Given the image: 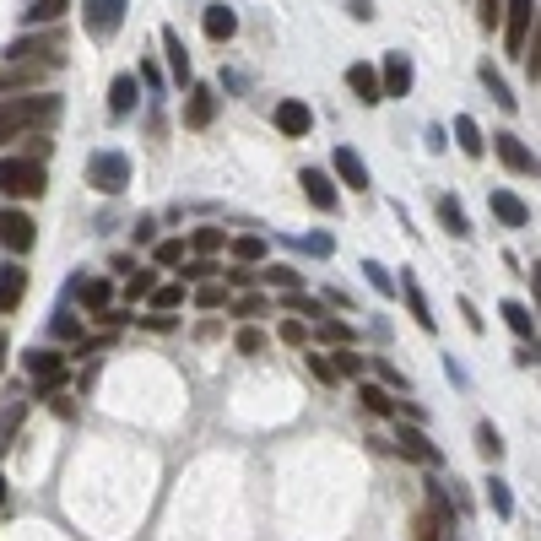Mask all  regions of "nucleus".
<instances>
[{
    "label": "nucleus",
    "mask_w": 541,
    "mask_h": 541,
    "mask_svg": "<svg viewBox=\"0 0 541 541\" xmlns=\"http://www.w3.org/2000/svg\"><path fill=\"white\" fill-rule=\"evenodd\" d=\"M412 82H417V71H412V60L395 49V55H385V65H379V92L385 98H406L412 92Z\"/></svg>",
    "instance_id": "11"
},
{
    "label": "nucleus",
    "mask_w": 541,
    "mask_h": 541,
    "mask_svg": "<svg viewBox=\"0 0 541 541\" xmlns=\"http://www.w3.org/2000/svg\"><path fill=\"white\" fill-rule=\"evenodd\" d=\"M487 206H493V217L504 222V228H531V206H525L520 195H509V190H493V195H487Z\"/></svg>",
    "instance_id": "18"
},
{
    "label": "nucleus",
    "mask_w": 541,
    "mask_h": 541,
    "mask_svg": "<svg viewBox=\"0 0 541 541\" xmlns=\"http://www.w3.org/2000/svg\"><path fill=\"white\" fill-rule=\"evenodd\" d=\"M147 298H152V309H157V314H174V309H179V303H184V282H168V287H152V293H147Z\"/></svg>",
    "instance_id": "42"
},
{
    "label": "nucleus",
    "mask_w": 541,
    "mask_h": 541,
    "mask_svg": "<svg viewBox=\"0 0 541 541\" xmlns=\"http://www.w3.org/2000/svg\"><path fill=\"white\" fill-rule=\"evenodd\" d=\"M130 239H136V249H147V244H157V222H152V217H141L136 228H130Z\"/></svg>",
    "instance_id": "54"
},
{
    "label": "nucleus",
    "mask_w": 541,
    "mask_h": 541,
    "mask_svg": "<svg viewBox=\"0 0 541 541\" xmlns=\"http://www.w3.org/2000/svg\"><path fill=\"white\" fill-rule=\"evenodd\" d=\"M363 276H368V287H374L379 298H395V276L379 266V260H363Z\"/></svg>",
    "instance_id": "43"
},
{
    "label": "nucleus",
    "mask_w": 541,
    "mask_h": 541,
    "mask_svg": "<svg viewBox=\"0 0 541 541\" xmlns=\"http://www.w3.org/2000/svg\"><path fill=\"white\" fill-rule=\"evenodd\" d=\"M136 103H141V82H136V76H130V71H120V76H114V82H109V109H114V114H120V120H125V114L136 109Z\"/></svg>",
    "instance_id": "24"
},
{
    "label": "nucleus",
    "mask_w": 541,
    "mask_h": 541,
    "mask_svg": "<svg viewBox=\"0 0 541 541\" xmlns=\"http://www.w3.org/2000/svg\"><path fill=\"white\" fill-rule=\"evenodd\" d=\"M98 320L109 325V331H120V325H125V309H98Z\"/></svg>",
    "instance_id": "60"
},
{
    "label": "nucleus",
    "mask_w": 541,
    "mask_h": 541,
    "mask_svg": "<svg viewBox=\"0 0 541 541\" xmlns=\"http://www.w3.org/2000/svg\"><path fill=\"white\" fill-rule=\"evenodd\" d=\"M303 249H309V255H331V233H309V239H303Z\"/></svg>",
    "instance_id": "55"
},
{
    "label": "nucleus",
    "mask_w": 541,
    "mask_h": 541,
    "mask_svg": "<svg viewBox=\"0 0 541 541\" xmlns=\"http://www.w3.org/2000/svg\"><path fill=\"white\" fill-rule=\"evenodd\" d=\"M298 184H303V195H309V206H314V211H336V206H341V195H336V179L325 174V168H303V174H298Z\"/></svg>",
    "instance_id": "14"
},
{
    "label": "nucleus",
    "mask_w": 541,
    "mask_h": 541,
    "mask_svg": "<svg viewBox=\"0 0 541 541\" xmlns=\"http://www.w3.org/2000/svg\"><path fill=\"white\" fill-rule=\"evenodd\" d=\"M498 11H504V0H477V22H482L487 33L498 28Z\"/></svg>",
    "instance_id": "53"
},
{
    "label": "nucleus",
    "mask_w": 541,
    "mask_h": 541,
    "mask_svg": "<svg viewBox=\"0 0 541 541\" xmlns=\"http://www.w3.org/2000/svg\"><path fill=\"white\" fill-rule=\"evenodd\" d=\"M217 120V87L211 82H190V103H184V125L190 130H206Z\"/></svg>",
    "instance_id": "13"
},
{
    "label": "nucleus",
    "mask_w": 541,
    "mask_h": 541,
    "mask_svg": "<svg viewBox=\"0 0 541 541\" xmlns=\"http://www.w3.org/2000/svg\"><path fill=\"white\" fill-rule=\"evenodd\" d=\"M49 336H55V341H87L82 336V320H76L71 309H60L55 320H49Z\"/></svg>",
    "instance_id": "41"
},
{
    "label": "nucleus",
    "mask_w": 541,
    "mask_h": 541,
    "mask_svg": "<svg viewBox=\"0 0 541 541\" xmlns=\"http://www.w3.org/2000/svg\"><path fill=\"white\" fill-rule=\"evenodd\" d=\"M22 422H28V401H6V406H0V455L11 450V439L22 433Z\"/></svg>",
    "instance_id": "26"
},
{
    "label": "nucleus",
    "mask_w": 541,
    "mask_h": 541,
    "mask_svg": "<svg viewBox=\"0 0 541 541\" xmlns=\"http://www.w3.org/2000/svg\"><path fill=\"white\" fill-rule=\"evenodd\" d=\"M336 368V379H363V358H358V347H336V352H325Z\"/></svg>",
    "instance_id": "38"
},
{
    "label": "nucleus",
    "mask_w": 541,
    "mask_h": 541,
    "mask_svg": "<svg viewBox=\"0 0 541 541\" xmlns=\"http://www.w3.org/2000/svg\"><path fill=\"white\" fill-rule=\"evenodd\" d=\"M395 298H406V309H412V320L422 325V331H433V325H439V314L428 309V298H422V287H417L412 271H401V282H395Z\"/></svg>",
    "instance_id": "15"
},
{
    "label": "nucleus",
    "mask_w": 541,
    "mask_h": 541,
    "mask_svg": "<svg viewBox=\"0 0 541 541\" xmlns=\"http://www.w3.org/2000/svg\"><path fill=\"white\" fill-rule=\"evenodd\" d=\"M44 184H49V174L38 157H0V195L6 201H38Z\"/></svg>",
    "instance_id": "3"
},
{
    "label": "nucleus",
    "mask_w": 541,
    "mask_h": 541,
    "mask_svg": "<svg viewBox=\"0 0 541 541\" xmlns=\"http://www.w3.org/2000/svg\"><path fill=\"white\" fill-rule=\"evenodd\" d=\"M282 309H287V314H298L303 325L325 320V303H320V298H309V293H282Z\"/></svg>",
    "instance_id": "31"
},
{
    "label": "nucleus",
    "mask_w": 541,
    "mask_h": 541,
    "mask_svg": "<svg viewBox=\"0 0 541 541\" xmlns=\"http://www.w3.org/2000/svg\"><path fill=\"white\" fill-rule=\"evenodd\" d=\"M22 298H28V271H22L17 260H6V266H0V314H11Z\"/></svg>",
    "instance_id": "19"
},
{
    "label": "nucleus",
    "mask_w": 541,
    "mask_h": 541,
    "mask_svg": "<svg viewBox=\"0 0 541 541\" xmlns=\"http://www.w3.org/2000/svg\"><path fill=\"white\" fill-rule=\"evenodd\" d=\"M152 287H157V276H152V271H136V276L125 282V298H147Z\"/></svg>",
    "instance_id": "51"
},
{
    "label": "nucleus",
    "mask_w": 541,
    "mask_h": 541,
    "mask_svg": "<svg viewBox=\"0 0 541 541\" xmlns=\"http://www.w3.org/2000/svg\"><path fill=\"white\" fill-rule=\"evenodd\" d=\"M303 363H309V374L320 379V385H341V379H336V368H331V358H325V352H309Z\"/></svg>",
    "instance_id": "49"
},
{
    "label": "nucleus",
    "mask_w": 541,
    "mask_h": 541,
    "mask_svg": "<svg viewBox=\"0 0 541 541\" xmlns=\"http://www.w3.org/2000/svg\"><path fill=\"white\" fill-rule=\"evenodd\" d=\"M44 82V65H0V92H22Z\"/></svg>",
    "instance_id": "28"
},
{
    "label": "nucleus",
    "mask_w": 541,
    "mask_h": 541,
    "mask_svg": "<svg viewBox=\"0 0 541 541\" xmlns=\"http://www.w3.org/2000/svg\"><path fill=\"white\" fill-rule=\"evenodd\" d=\"M477 450H482V460H504V433L493 428V422H477Z\"/></svg>",
    "instance_id": "39"
},
{
    "label": "nucleus",
    "mask_w": 541,
    "mask_h": 541,
    "mask_svg": "<svg viewBox=\"0 0 541 541\" xmlns=\"http://www.w3.org/2000/svg\"><path fill=\"white\" fill-rule=\"evenodd\" d=\"M228 303H233V314H239V320H249V325H255L260 314H271V298L255 293V287H249V293H239V298H228Z\"/></svg>",
    "instance_id": "33"
},
{
    "label": "nucleus",
    "mask_w": 541,
    "mask_h": 541,
    "mask_svg": "<svg viewBox=\"0 0 541 541\" xmlns=\"http://www.w3.org/2000/svg\"><path fill=\"white\" fill-rule=\"evenodd\" d=\"M22 368L33 374V395H38V401H44V395H55V385L65 379V358H60V352H49V347L22 352Z\"/></svg>",
    "instance_id": "8"
},
{
    "label": "nucleus",
    "mask_w": 541,
    "mask_h": 541,
    "mask_svg": "<svg viewBox=\"0 0 541 541\" xmlns=\"http://www.w3.org/2000/svg\"><path fill=\"white\" fill-rule=\"evenodd\" d=\"M498 314H504V320H509V331L520 336V341H536V314L525 309L520 298H509V303H504V309H498Z\"/></svg>",
    "instance_id": "30"
},
{
    "label": "nucleus",
    "mask_w": 541,
    "mask_h": 541,
    "mask_svg": "<svg viewBox=\"0 0 541 541\" xmlns=\"http://www.w3.org/2000/svg\"><path fill=\"white\" fill-rule=\"evenodd\" d=\"M439 531H444V520H439L433 509H428V514H417V520H412V541H444Z\"/></svg>",
    "instance_id": "47"
},
{
    "label": "nucleus",
    "mask_w": 541,
    "mask_h": 541,
    "mask_svg": "<svg viewBox=\"0 0 541 541\" xmlns=\"http://www.w3.org/2000/svg\"><path fill=\"white\" fill-rule=\"evenodd\" d=\"M439 228L450 233V239H471V217H466V206H460V195H439Z\"/></svg>",
    "instance_id": "21"
},
{
    "label": "nucleus",
    "mask_w": 541,
    "mask_h": 541,
    "mask_svg": "<svg viewBox=\"0 0 541 541\" xmlns=\"http://www.w3.org/2000/svg\"><path fill=\"white\" fill-rule=\"evenodd\" d=\"M60 120V98H44V92H33V98H0V130H11V136H28V130H44Z\"/></svg>",
    "instance_id": "1"
},
{
    "label": "nucleus",
    "mask_w": 541,
    "mask_h": 541,
    "mask_svg": "<svg viewBox=\"0 0 541 541\" xmlns=\"http://www.w3.org/2000/svg\"><path fill=\"white\" fill-rule=\"evenodd\" d=\"M358 401H363L368 417H390L395 412V395L385 385H368V379H358Z\"/></svg>",
    "instance_id": "29"
},
{
    "label": "nucleus",
    "mask_w": 541,
    "mask_h": 541,
    "mask_svg": "<svg viewBox=\"0 0 541 541\" xmlns=\"http://www.w3.org/2000/svg\"><path fill=\"white\" fill-rule=\"evenodd\" d=\"M314 341H325V347H352V325L347 320H314Z\"/></svg>",
    "instance_id": "37"
},
{
    "label": "nucleus",
    "mask_w": 541,
    "mask_h": 541,
    "mask_svg": "<svg viewBox=\"0 0 541 541\" xmlns=\"http://www.w3.org/2000/svg\"><path fill=\"white\" fill-rule=\"evenodd\" d=\"M201 28H206V38H211V44H228V38L239 33V11H228V6H206Z\"/></svg>",
    "instance_id": "23"
},
{
    "label": "nucleus",
    "mask_w": 541,
    "mask_h": 541,
    "mask_svg": "<svg viewBox=\"0 0 541 541\" xmlns=\"http://www.w3.org/2000/svg\"><path fill=\"white\" fill-rule=\"evenodd\" d=\"M163 55H168V71H174V82L190 87V82H195V76H190V49H184L179 28H163Z\"/></svg>",
    "instance_id": "22"
},
{
    "label": "nucleus",
    "mask_w": 541,
    "mask_h": 541,
    "mask_svg": "<svg viewBox=\"0 0 541 541\" xmlns=\"http://www.w3.org/2000/svg\"><path fill=\"white\" fill-rule=\"evenodd\" d=\"M125 11H130V0H87L82 6V33L92 38V44H109V38L125 28Z\"/></svg>",
    "instance_id": "5"
},
{
    "label": "nucleus",
    "mask_w": 541,
    "mask_h": 541,
    "mask_svg": "<svg viewBox=\"0 0 541 541\" xmlns=\"http://www.w3.org/2000/svg\"><path fill=\"white\" fill-rule=\"evenodd\" d=\"M455 141H460V152H466V157H482V152H487L482 125L471 120V114H460V120H455Z\"/></svg>",
    "instance_id": "32"
},
{
    "label": "nucleus",
    "mask_w": 541,
    "mask_h": 541,
    "mask_svg": "<svg viewBox=\"0 0 541 541\" xmlns=\"http://www.w3.org/2000/svg\"><path fill=\"white\" fill-rule=\"evenodd\" d=\"M498 28H504L509 55H525V44H531V33H536V0H504Z\"/></svg>",
    "instance_id": "6"
},
{
    "label": "nucleus",
    "mask_w": 541,
    "mask_h": 541,
    "mask_svg": "<svg viewBox=\"0 0 541 541\" xmlns=\"http://www.w3.org/2000/svg\"><path fill=\"white\" fill-rule=\"evenodd\" d=\"M87 184L98 195H125L130 184V157L125 152H92L87 157Z\"/></svg>",
    "instance_id": "4"
},
{
    "label": "nucleus",
    "mask_w": 541,
    "mask_h": 541,
    "mask_svg": "<svg viewBox=\"0 0 541 541\" xmlns=\"http://www.w3.org/2000/svg\"><path fill=\"white\" fill-rule=\"evenodd\" d=\"M379 374H385V390H406V374H401V368H390V363H385Z\"/></svg>",
    "instance_id": "59"
},
{
    "label": "nucleus",
    "mask_w": 541,
    "mask_h": 541,
    "mask_svg": "<svg viewBox=\"0 0 541 541\" xmlns=\"http://www.w3.org/2000/svg\"><path fill=\"white\" fill-rule=\"evenodd\" d=\"M347 87H352V98L363 103V109H374V103H385V92H379V71L374 65H347Z\"/></svg>",
    "instance_id": "17"
},
{
    "label": "nucleus",
    "mask_w": 541,
    "mask_h": 541,
    "mask_svg": "<svg viewBox=\"0 0 541 541\" xmlns=\"http://www.w3.org/2000/svg\"><path fill=\"white\" fill-rule=\"evenodd\" d=\"M195 309H228V287H222V282H201V287H195Z\"/></svg>",
    "instance_id": "46"
},
{
    "label": "nucleus",
    "mask_w": 541,
    "mask_h": 541,
    "mask_svg": "<svg viewBox=\"0 0 541 541\" xmlns=\"http://www.w3.org/2000/svg\"><path fill=\"white\" fill-rule=\"evenodd\" d=\"M255 282H260V271H255V266H233V271H228V287H239V293H249Z\"/></svg>",
    "instance_id": "52"
},
{
    "label": "nucleus",
    "mask_w": 541,
    "mask_h": 541,
    "mask_svg": "<svg viewBox=\"0 0 541 541\" xmlns=\"http://www.w3.org/2000/svg\"><path fill=\"white\" fill-rule=\"evenodd\" d=\"M276 336H282L287 347H309V325H303V320H282V331H276Z\"/></svg>",
    "instance_id": "50"
},
{
    "label": "nucleus",
    "mask_w": 541,
    "mask_h": 541,
    "mask_svg": "<svg viewBox=\"0 0 541 541\" xmlns=\"http://www.w3.org/2000/svg\"><path fill=\"white\" fill-rule=\"evenodd\" d=\"M482 87L493 92V103H498V109H504V114H514V109H520V98H514V92H509V82H504V76H498V65H493V60H482Z\"/></svg>",
    "instance_id": "27"
},
{
    "label": "nucleus",
    "mask_w": 541,
    "mask_h": 541,
    "mask_svg": "<svg viewBox=\"0 0 541 541\" xmlns=\"http://www.w3.org/2000/svg\"><path fill=\"white\" fill-rule=\"evenodd\" d=\"M331 168H336V179L341 184H347V190H368V184H374V179H368V163H363V157L358 152H352V147H336V157H331Z\"/></svg>",
    "instance_id": "16"
},
{
    "label": "nucleus",
    "mask_w": 541,
    "mask_h": 541,
    "mask_svg": "<svg viewBox=\"0 0 541 541\" xmlns=\"http://www.w3.org/2000/svg\"><path fill=\"white\" fill-rule=\"evenodd\" d=\"M184 255H190V249H184V239H163V244H152V260H157L163 271H174Z\"/></svg>",
    "instance_id": "44"
},
{
    "label": "nucleus",
    "mask_w": 541,
    "mask_h": 541,
    "mask_svg": "<svg viewBox=\"0 0 541 541\" xmlns=\"http://www.w3.org/2000/svg\"><path fill=\"white\" fill-rule=\"evenodd\" d=\"M395 450H401V460H417V466H439V444L422 433V422H401L395 428Z\"/></svg>",
    "instance_id": "9"
},
{
    "label": "nucleus",
    "mask_w": 541,
    "mask_h": 541,
    "mask_svg": "<svg viewBox=\"0 0 541 541\" xmlns=\"http://www.w3.org/2000/svg\"><path fill=\"white\" fill-rule=\"evenodd\" d=\"M487 504H493V514H514V498H509V482L504 477H487Z\"/></svg>",
    "instance_id": "45"
},
{
    "label": "nucleus",
    "mask_w": 541,
    "mask_h": 541,
    "mask_svg": "<svg viewBox=\"0 0 541 541\" xmlns=\"http://www.w3.org/2000/svg\"><path fill=\"white\" fill-rule=\"evenodd\" d=\"M179 276H184V287H201V282H211V276H217L222 266H217V260H211V255H195V260H179Z\"/></svg>",
    "instance_id": "36"
},
{
    "label": "nucleus",
    "mask_w": 541,
    "mask_h": 541,
    "mask_svg": "<svg viewBox=\"0 0 541 541\" xmlns=\"http://www.w3.org/2000/svg\"><path fill=\"white\" fill-rule=\"evenodd\" d=\"M71 11V0H28V11H22V22L28 28H55V22Z\"/></svg>",
    "instance_id": "25"
},
{
    "label": "nucleus",
    "mask_w": 541,
    "mask_h": 541,
    "mask_svg": "<svg viewBox=\"0 0 541 541\" xmlns=\"http://www.w3.org/2000/svg\"><path fill=\"white\" fill-rule=\"evenodd\" d=\"M460 314H466V325H471V331H487V325H482V314H477V303H471V298H460Z\"/></svg>",
    "instance_id": "56"
},
{
    "label": "nucleus",
    "mask_w": 541,
    "mask_h": 541,
    "mask_svg": "<svg viewBox=\"0 0 541 541\" xmlns=\"http://www.w3.org/2000/svg\"><path fill=\"white\" fill-rule=\"evenodd\" d=\"M6 352H11V341H6V331H0V368H6Z\"/></svg>",
    "instance_id": "62"
},
{
    "label": "nucleus",
    "mask_w": 541,
    "mask_h": 541,
    "mask_svg": "<svg viewBox=\"0 0 541 541\" xmlns=\"http://www.w3.org/2000/svg\"><path fill=\"white\" fill-rule=\"evenodd\" d=\"M71 293L82 298V309L98 314V309H109V303H114V282H109V276H82V282H71Z\"/></svg>",
    "instance_id": "20"
},
{
    "label": "nucleus",
    "mask_w": 541,
    "mask_h": 541,
    "mask_svg": "<svg viewBox=\"0 0 541 541\" xmlns=\"http://www.w3.org/2000/svg\"><path fill=\"white\" fill-rule=\"evenodd\" d=\"M33 244H38V222L17 206H0V249L6 255H28Z\"/></svg>",
    "instance_id": "7"
},
{
    "label": "nucleus",
    "mask_w": 541,
    "mask_h": 541,
    "mask_svg": "<svg viewBox=\"0 0 541 541\" xmlns=\"http://www.w3.org/2000/svg\"><path fill=\"white\" fill-rule=\"evenodd\" d=\"M228 249H233V260H239V266H260V260H266V239H255V233L228 239Z\"/></svg>",
    "instance_id": "35"
},
{
    "label": "nucleus",
    "mask_w": 541,
    "mask_h": 541,
    "mask_svg": "<svg viewBox=\"0 0 541 541\" xmlns=\"http://www.w3.org/2000/svg\"><path fill=\"white\" fill-rule=\"evenodd\" d=\"M271 125L282 130L287 141H303V136H309V130H314V109H309V103H303V98H282V103H276V109H271Z\"/></svg>",
    "instance_id": "10"
},
{
    "label": "nucleus",
    "mask_w": 541,
    "mask_h": 541,
    "mask_svg": "<svg viewBox=\"0 0 541 541\" xmlns=\"http://www.w3.org/2000/svg\"><path fill=\"white\" fill-rule=\"evenodd\" d=\"M6 504H11V482L0 477V509H6Z\"/></svg>",
    "instance_id": "61"
},
{
    "label": "nucleus",
    "mask_w": 541,
    "mask_h": 541,
    "mask_svg": "<svg viewBox=\"0 0 541 541\" xmlns=\"http://www.w3.org/2000/svg\"><path fill=\"white\" fill-rule=\"evenodd\" d=\"M6 65H65L60 22H55V28H38L28 38H11V44H6Z\"/></svg>",
    "instance_id": "2"
},
{
    "label": "nucleus",
    "mask_w": 541,
    "mask_h": 541,
    "mask_svg": "<svg viewBox=\"0 0 541 541\" xmlns=\"http://www.w3.org/2000/svg\"><path fill=\"white\" fill-rule=\"evenodd\" d=\"M347 11H352L358 22H374V17H379V11H374V0H347Z\"/></svg>",
    "instance_id": "57"
},
{
    "label": "nucleus",
    "mask_w": 541,
    "mask_h": 541,
    "mask_svg": "<svg viewBox=\"0 0 541 541\" xmlns=\"http://www.w3.org/2000/svg\"><path fill=\"white\" fill-rule=\"evenodd\" d=\"M141 82H147L152 92H163V71H157L152 60H141Z\"/></svg>",
    "instance_id": "58"
},
{
    "label": "nucleus",
    "mask_w": 541,
    "mask_h": 541,
    "mask_svg": "<svg viewBox=\"0 0 541 541\" xmlns=\"http://www.w3.org/2000/svg\"><path fill=\"white\" fill-rule=\"evenodd\" d=\"M260 282L276 287V293H298V287H303V276H298L293 266H266V271H260Z\"/></svg>",
    "instance_id": "40"
},
{
    "label": "nucleus",
    "mask_w": 541,
    "mask_h": 541,
    "mask_svg": "<svg viewBox=\"0 0 541 541\" xmlns=\"http://www.w3.org/2000/svg\"><path fill=\"white\" fill-rule=\"evenodd\" d=\"M493 152H498V163L509 168V174H536V152L525 147L514 130H504V136H493Z\"/></svg>",
    "instance_id": "12"
},
{
    "label": "nucleus",
    "mask_w": 541,
    "mask_h": 541,
    "mask_svg": "<svg viewBox=\"0 0 541 541\" xmlns=\"http://www.w3.org/2000/svg\"><path fill=\"white\" fill-rule=\"evenodd\" d=\"M233 347H239L244 358H255V352H266V331H260V325H244V331L233 336Z\"/></svg>",
    "instance_id": "48"
},
{
    "label": "nucleus",
    "mask_w": 541,
    "mask_h": 541,
    "mask_svg": "<svg viewBox=\"0 0 541 541\" xmlns=\"http://www.w3.org/2000/svg\"><path fill=\"white\" fill-rule=\"evenodd\" d=\"M184 249H195V255H217V249H228V228H195Z\"/></svg>",
    "instance_id": "34"
}]
</instances>
